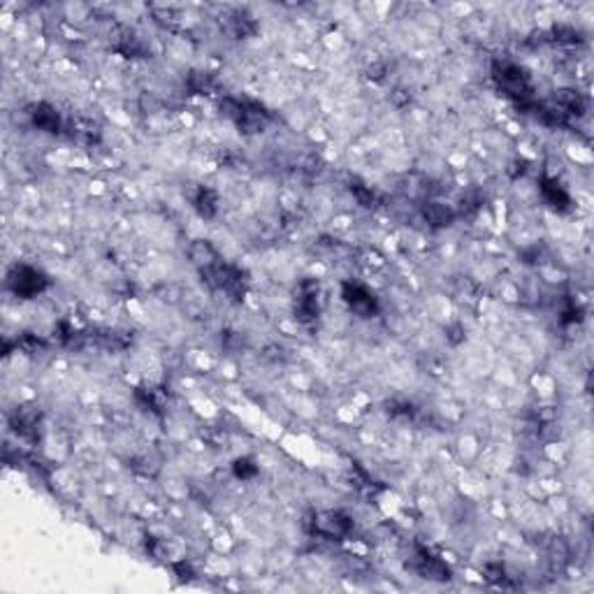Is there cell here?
<instances>
[{"mask_svg": "<svg viewBox=\"0 0 594 594\" xmlns=\"http://www.w3.org/2000/svg\"><path fill=\"white\" fill-rule=\"evenodd\" d=\"M318 530L327 534V537H344L351 530V523L339 513H325V516L318 518Z\"/></svg>", "mask_w": 594, "mask_h": 594, "instance_id": "obj_1", "label": "cell"}]
</instances>
